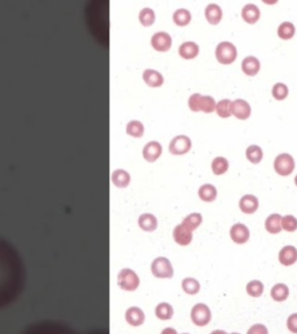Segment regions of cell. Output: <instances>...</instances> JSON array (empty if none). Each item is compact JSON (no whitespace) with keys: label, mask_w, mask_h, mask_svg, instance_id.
Returning a JSON list of instances; mask_svg holds the SVG:
<instances>
[{"label":"cell","mask_w":297,"mask_h":334,"mask_svg":"<svg viewBox=\"0 0 297 334\" xmlns=\"http://www.w3.org/2000/svg\"><path fill=\"white\" fill-rule=\"evenodd\" d=\"M188 106L193 111H204L211 113L216 108V101L210 95H201L200 93L192 94L188 99Z\"/></svg>","instance_id":"1"},{"label":"cell","mask_w":297,"mask_h":334,"mask_svg":"<svg viewBox=\"0 0 297 334\" xmlns=\"http://www.w3.org/2000/svg\"><path fill=\"white\" fill-rule=\"evenodd\" d=\"M213 318L210 308L204 303H198L192 308L191 319L194 325L198 327H203L209 325Z\"/></svg>","instance_id":"2"},{"label":"cell","mask_w":297,"mask_h":334,"mask_svg":"<svg viewBox=\"0 0 297 334\" xmlns=\"http://www.w3.org/2000/svg\"><path fill=\"white\" fill-rule=\"evenodd\" d=\"M215 55L220 63L222 64H231L237 58V48L229 41H223L217 44Z\"/></svg>","instance_id":"3"},{"label":"cell","mask_w":297,"mask_h":334,"mask_svg":"<svg viewBox=\"0 0 297 334\" xmlns=\"http://www.w3.org/2000/svg\"><path fill=\"white\" fill-rule=\"evenodd\" d=\"M151 272L158 279H171L174 274L172 263L165 257H158L151 263Z\"/></svg>","instance_id":"4"},{"label":"cell","mask_w":297,"mask_h":334,"mask_svg":"<svg viewBox=\"0 0 297 334\" xmlns=\"http://www.w3.org/2000/svg\"><path fill=\"white\" fill-rule=\"evenodd\" d=\"M119 287L125 291H134L140 285V278L134 270L124 268L120 270L118 275Z\"/></svg>","instance_id":"5"},{"label":"cell","mask_w":297,"mask_h":334,"mask_svg":"<svg viewBox=\"0 0 297 334\" xmlns=\"http://www.w3.org/2000/svg\"><path fill=\"white\" fill-rule=\"evenodd\" d=\"M274 168L280 176H289L295 168V160H294L293 155L287 154V152L280 154L274 160Z\"/></svg>","instance_id":"6"},{"label":"cell","mask_w":297,"mask_h":334,"mask_svg":"<svg viewBox=\"0 0 297 334\" xmlns=\"http://www.w3.org/2000/svg\"><path fill=\"white\" fill-rule=\"evenodd\" d=\"M192 148V141L188 136L178 135L170 142L169 150L173 154H184Z\"/></svg>","instance_id":"7"},{"label":"cell","mask_w":297,"mask_h":334,"mask_svg":"<svg viewBox=\"0 0 297 334\" xmlns=\"http://www.w3.org/2000/svg\"><path fill=\"white\" fill-rule=\"evenodd\" d=\"M230 237L236 244H245L251 237V232H249L248 225L243 224V223H236L230 229Z\"/></svg>","instance_id":"8"},{"label":"cell","mask_w":297,"mask_h":334,"mask_svg":"<svg viewBox=\"0 0 297 334\" xmlns=\"http://www.w3.org/2000/svg\"><path fill=\"white\" fill-rule=\"evenodd\" d=\"M151 44L158 51H166L172 46V37L166 31H158L151 37Z\"/></svg>","instance_id":"9"},{"label":"cell","mask_w":297,"mask_h":334,"mask_svg":"<svg viewBox=\"0 0 297 334\" xmlns=\"http://www.w3.org/2000/svg\"><path fill=\"white\" fill-rule=\"evenodd\" d=\"M231 114L237 119L246 120L251 115V106L244 99H236L231 103Z\"/></svg>","instance_id":"10"},{"label":"cell","mask_w":297,"mask_h":334,"mask_svg":"<svg viewBox=\"0 0 297 334\" xmlns=\"http://www.w3.org/2000/svg\"><path fill=\"white\" fill-rule=\"evenodd\" d=\"M297 261V249L293 245H286L279 252V262L282 266H293Z\"/></svg>","instance_id":"11"},{"label":"cell","mask_w":297,"mask_h":334,"mask_svg":"<svg viewBox=\"0 0 297 334\" xmlns=\"http://www.w3.org/2000/svg\"><path fill=\"white\" fill-rule=\"evenodd\" d=\"M239 208L244 214H254L259 208V199L252 194L243 195L239 200Z\"/></svg>","instance_id":"12"},{"label":"cell","mask_w":297,"mask_h":334,"mask_svg":"<svg viewBox=\"0 0 297 334\" xmlns=\"http://www.w3.org/2000/svg\"><path fill=\"white\" fill-rule=\"evenodd\" d=\"M173 238H174L176 244L186 246V245L191 244L193 239V232L182 224H179L173 230Z\"/></svg>","instance_id":"13"},{"label":"cell","mask_w":297,"mask_h":334,"mask_svg":"<svg viewBox=\"0 0 297 334\" xmlns=\"http://www.w3.org/2000/svg\"><path fill=\"white\" fill-rule=\"evenodd\" d=\"M125 320L131 326H141L145 320V314L142 308L131 307L125 311Z\"/></svg>","instance_id":"14"},{"label":"cell","mask_w":297,"mask_h":334,"mask_svg":"<svg viewBox=\"0 0 297 334\" xmlns=\"http://www.w3.org/2000/svg\"><path fill=\"white\" fill-rule=\"evenodd\" d=\"M282 216L280 214H271L265 221V229L272 234L280 233L282 230Z\"/></svg>","instance_id":"15"},{"label":"cell","mask_w":297,"mask_h":334,"mask_svg":"<svg viewBox=\"0 0 297 334\" xmlns=\"http://www.w3.org/2000/svg\"><path fill=\"white\" fill-rule=\"evenodd\" d=\"M204 15L208 22H210L211 25H217L221 20H222L223 12L222 8L220 7V5L211 2V4H209L205 7Z\"/></svg>","instance_id":"16"},{"label":"cell","mask_w":297,"mask_h":334,"mask_svg":"<svg viewBox=\"0 0 297 334\" xmlns=\"http://www.w3.org/2000/svg\"><path fill=\"white\" fill-rule=\"evenodd\" d=\"M242 70L245 75L255 76L260 70V60L255 56H246L242 62Z\"/></svg>","instance_id":"17"},{"label":"cell","mask_w":297,"mask_h":334,"mask_svg":"<svg viewBox=\"0 0 297 334\" xmlns=\"http://www.w3.org/2000/svg\"><path fill=\"white\" fill-rule=\"evenodd\" d=\"M289 294L290 291L288 285L284 284V283H276V284H274L271 289L272 300L279 302V303L288 300Z\"/></svg>","instance_id":"18"},{"label":"cell","mask_w":297,"mask_h":334,"mask_svg":"<svg viewBox=\"0 0 297 334\" xmlns=\"http://www.w3.org/2000/svg\"><path fill=\"white\" fill-rule=\"evenodd\" d=\"M242 18L248 24H255L260 19V9L255 4H246L242 9Z\"/></svg>","instance_id":"19"},{"label":"cell","mask_w":297,"mask_h":334,"mask_svg":"<svg viewBox=\"0 0 297 334\" xmlns=\"http://www.w3.org/2000/svg\"><path fill=\"white\" fill-rule=\"evenodd\" d=\"M160 154H162V145L159 142L151 141L144 146L143 155L147 160L154 161L157 158H159Z\"/></svg>","instance_id":"20"},{"label":"cell","mask_w":297,"mask_h":334,"mask_svg":"<svg viewBox=\"0 0 297 334\" xmlns=\"http://www.w3.org/2000/svg\"><path fill=\"white\" fill-rule=\"evenodd\" d=\"M198 51H200V48L193 41H187V42H184L179 47L180 56L186 59H192L197 57L198 55Z\"/></svg>","instance_id":"21"},{"label":"cell","mask_w":297,"mask_h":334,"mask_svg":"<svg viewBox=\"0 0 297 334\" xmlns=\"http://www.w3.org/2000/svg\"><path fill=\"white\" fill-rule=\"evenodd\" d=\"M143 79L148 85L153 86V87H158V86L163 85L164 82L163 75H160V72H158L157 70L152 69L145 70L143 73Z\"/></svg>","instance_id":"22"},{"label":"cell","mask_w":297,"mask_h":334,"mask_svg":"<svg viewBox=\"0 0 297 334\" xmlns=\"http://www.w3.org/2000/svg\"><path fill=\"white\" fill-rule=\"evenodd\" d=\"M198 196H200V199L204 202L214 201L217 196L216 187L211 183L202 184L200 188H198Z\"/></svg>","instance_id":"23"},{"label":"cell","mask_w":297,"mask_h":334,"mask_svg":"<svg viewBox=\"0 0 297 334\" xmlns=\"http://www.w3.org/2000/svg\"><path fill=\"white\" fill-rule=\"evenodd\" d=\"M138 224H140L141 229H143L144 231L151 232L157 229L158 221L152 214H143L138 218Z\"/></svg>","instance_id":"24"},{"label":"cell","mask_w":297,"mask_h":334,"mask_svg":"<svg viewBox=\"0 0 297 334\" xmlns=\"http://www.w3.org/2000/svg\"><path fill=\"white\" fill-rule=\"evenodd\" d=\"M265 285L259 280H252L246 284V294L253 298H259L264 295Z\"/></svg>","instance_id":"25"},{"label":"cell","mask_w":297,"mask_h":334,"mask_svg":"<svg viewBox=\"0 0 297 334\" xmlns=\"http://www.w3.org/2000/svg\"><path fill=\"white\" fill-rule=\"evenodd\" d=\"M112 180H113V183L115 184L116 187H127L129 182H130V174L128 173L127 171L124 170H116L113 172L112 174Z\"/></svg>","instance_id":"26"},{"label":"cell","mask_w":297,"mask_h":334,"mask_svg":"<svg viewBox=\"0 0 297 334\" xmlns=\"http://www.w3.org/2000/svg\"><path fill=\"white\" fill-rule=\"evenodd\" d=\"M181 288L187 295H197L198 294V291H200L201 285H200V282H198L197 279L186 278L182 280Z\"/></svg>","instance_id":"27"},{"label":"cell","mask_w":297,"mask_h":334,"mask_svg":"<svg viewBox=\"0 0 297 334\" xmlns=\"http://www.w3.org/2000/svg\"><path fill=\"white\" fill-rule=\"evenodd\" d=\"M294 34H295V26L290 21H283L277 28V35L282 40L292 39Z\"/></svg>","instance_id":"28"},{"label":"cell","mask_w":297,"mask_h":334,"mask_svg":"<svg viewBox=\"0 0 297 334\" xmlns=\"http://www.w3.org/2000/svg\"><path fill=\"white\" fill-rule=\"evenodd\" d=\"M173 313H174V310H173L172 305L169 303H159L156 308V316L162 320H169L173 317Z\"/></svg>","instance_id":"29"},{"label":"cell","mask_w":297,"mask_h":334,"mask_svg":"<svg viewBox=\"0 0 297 334\" xmlns=\"http://www.w3.org/2000/svg\"><path fill=\"white\" fill-rule=\"evenodd\" d=\"M202 219L203 218H202L201 214H198V212H193V214H189L188 216H186L181 224L187 229H189L191 231H193L200 227Z\"/></svg>","instance_id":"30"},{"label":"cell","mask_w":297,"mask_h":334,"mask_svg":"<svg viewBox=\"0 0 297 334\" xmlns=\"http://www.w3.org/2000/svg\"><path fill=\"white\" fill-rule=\"evenodd\" d=\"M191 19H192L191 12L186 8H179L173 13V21H174L178 26H186V25L189 24Z\"/></svg>","instance_id":"31"},{"label":"cell","mask_w":297,"mask_h":334,"mask_svg":"<svg viewBox=\"0 0 297 334\" xmlns=\"http://www.w3.org/2000/svg\"><path fill=\"white\" fill-rule=\"evenodd\" d=\"M262 155H264V152H262V149L259 145H249L248 149H246V158L248 159L251 163L258 164L260 163Z\"/></svg>","instance_id":"32"},{"label":"cell","mask_w":297,"mask_h":334,"mask_svg":"<svg viewBox=\"0 0 297 334\" xmlns=\"http://www.w3.org/2000/svg\"><path fill=\"white\" fill-rule=\"evenodd\" d=\"M227 168H229V161H227L226 158L216 157L211 161V170H213L216 176H221V174L225 173Z\"/></svg>","instance_id":"33"},{"label":"cell","mask_w":297,"mask_h":334,"mask_svg":"<svg viewBox=\"0 0 297 334\" xmlns=\"http://www.w3.org/2000/svg\"><path fill=\"white\" fill-rule=\"evenodd\" d=\"M231 103L232 101H230L229 99H222V100L216 103V108L215 109H216L217 114L221 117L226 119V117L231 115Z\"/></svg>","instance_id":"34"},{"label":"cell","mask_w":297,"mask_h":334,"mask_svg":"<svg viewBox=\"0 0 297 334\" xmlns=\"http://www.w3.org/2000/svg\"><path fill=\"white\" fill-rule=\"evenodd\" d=\"M127 133L130 136H134V137H141L144 132V126L142 125V122L140 121H130L128 122L127 125Z\"/></svg>","instance_id":"35"},{"label":"cell","mask_w":297,"mask_h":334,"mask_svg":"<svg viewBox=\"0 0 297 334\" xmlns=\"http://www.w3.org/2000/svg\"><path fill=\"white\" fill-rule=\"evenodd\" d=\"M288 86L283 84V82H276V84H274L273 88H272V94H273V97L276 100H283V99L288 97Z\"/></svg>","instance_id":"36"},{"label":"cell","mask_w":297,"mask_h":334,"mask_svg":"<svg viewBox=\"0 0 297 334\" xmlns=\"http://www.w3.org/2000/svg\"><path fill=\"white\" fill-rule=\"evenodd\" d=\"M154 18H156V15H154L153 9L148 7L141 9L140 21L142 22V25H144V26H150V25H152L154 22Z\"/></svg>","instance_id":"37"},{"label":"cell","mask_w":297,"mask_h":334,"mask_svg":"<svg viewBox=\"0 0 297 334\" xmlns=\"http://www.w3.org/2000/svg\"><path fill=\"white\" fill-rule=\"evenodd\" d=\"M282 229L288 232H294L297 230V218L293 215L282 216Z\"/></svg>","instance_id":"38"},{"label":"cell","mask_w":297,"mask_h":334,"mask_svg":"<svg viewBox=\"0 0 297 334\" xmlns=\"http://www.w3.org/2000/svg\"><path fill=\"white\" fill-rule=\"evenodd\" d=\"M287 329L293 334H297V312L292 313L287 318Z\"/></svg>","instance_id":"39"},{"label":"cell","mask_w":297,"mask_h":334,"mask_svg":"<svg viewBox=\"0 0 297 334\" xmlns=\"http://www.w3.org/2000/svg\"><path fill=\"white\" fill-rule=\"evenodd\" d=\"M246 334H270L266 325L264 324H254L248 330Z\"/></svg>","instance_id":"40"},{"label":"cell","mask_w":297,"mask_h":334,"mask_svg":"<svg viewBox=\"0 0 297 334\" xmlns=\"http://www.w3.org/2000/svg\"><path fill=\"white\" fill-rule=\"evenodd\" d=\"M160 334H178V332H176L174 329H172V327H166V329H164L162 331Z\"/></svg>","instance_id":"41"},{"label":"cell","mask_w":297,"mask_h":334,"mask_svg":"<svg viewBox=\"0 0 297 334\" xmlns=\"http://www.w3.org/2000/svg\"><path fill=\"white\" fill-rule=\"evenodd\" d=\"M210 334H230L227 333L226 331H223V330H215L213 332H210Z\"/></svg>","instance_id":"42"},{"label":"cell","mask_w":297,"mask_h":334,"mask_svg":"<svg viewBox=\"0 0 297 334\" xmlns=\"http://www.w3.org/2000/svg\"><path fill=\"white\" fill-rule=\"evenodd\" d=\"M295 183H296V186H297V176L295 177Z\"/></svg>","instance_id":"43"},{"label":"cell","mask_w":297,"mask_h":334,"mask_svg":"<svg viewBox=\"0 0 297 334\" xmlns=\"http://www.w3.org/2000/svg\"><path fill=\"white\" fill-rule=\"evenodd\" d=\"M230 334H241V333H238V332H232V333H230Z\"/></svg>","instance_id":"44"},{"label":"cell","mask_w":297,"mask_h":334,"mask_svg":"<svg viewBox=\"0 0 297 334\" xmlns=\"http://www.w3.org/2000/svg\"><path fill=\"white\" fill-rule=\"evenodd\" d=\"M182 334H189V333H182Z\"/></svg>","instance_id":"45"}]
</instances>
